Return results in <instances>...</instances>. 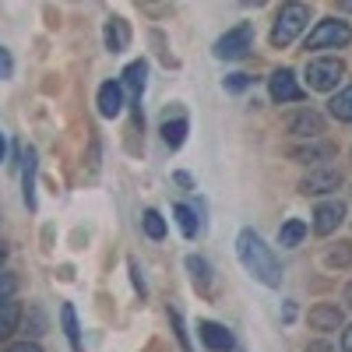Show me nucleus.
Segmentation results:
<instances>
[{
	"label": "nucleus",
	"instance_id": "1",
	"mask_svg": "<svg viewBox=\"0 0 352 352\" xmlns=\"http://www.w3.org/2000/svg\"><path fill=\"white\" fill-rule=\"evenodd\" d=\"M236 257L243 264V272L254 275L261 285H268V289H278L282 285V264H278L275 250L261 240V232L240 229V236H236Z\"/></svg>",
	"mask_w": 352,
	"mask_h": 352
},
{
	"label": "nucleus",
	"instance_id": "2",
	"mask_svg": "<svg viewBox=\"0 0 352 352\" xmlns=\"http://www.w3.org/2000/svg\"><path fill=\"white\" fill-rule=\"evenodd\" d=\"M349 43H352V25L345 18H320L303 39L307 50H342Z\"/></svg>",
	"mask_w": 352,
	"mask_h": 352
},
{
	"label": "nucleus",
	"instance_id": "3",
	"mask_svg": "<svg viewBox=\"0 0 352 352\" xmlns=\"http://www.w3.org/2000/svg\"><path fill=\"white\" fill-rule=\"evenodd\" d=\"M310 21V8L307 4H285L275 18V28H272V46L275 50H285L289 43H296L300 32Z\"/></svg>",
	"mask_w": 352,
	"mask_h": 352
},
{
	"label": "nucleus",
	"instance_id": "4",
	"mask_svg": "<svg viewBox=\"0 0 352 352\" xmlns=\"http://www.w3.org/2000/svg\"><path fill=\"white\" fill-rule=\"evenodd\" d=\"M254 46V25L250 21H240L232 25L226 36L215 39V56L219 60H240V56H247Z\"/></svg>",
	"mask_w": 352,
	"mask_h": 352
},
{
	"label": "nucleus",
	"instance_id": "5",
	"mask_svg": "<svg viewBox=\"0 0 352 352\" xmlns=\"http://www.w3.org/2000/svg\"><path fill=\"white\" fill-rule=\"evenodd\" d=\"M342 78H345V64L335 60V56H317V60L307 64V81L314 92H331Z\"/></svg>",
	"mask_w": 352,
	"mask_h": 352
},
{
	"label": "nucleus",
	"instance_id": "6",
	"mask_svg": "<svg viewBox=\"0 0 352 352\" xmlns=\"http://www.w3.org/2000/svg\"><path fill=\"white\" fill-rule=\"evenodd\" d=\"M268 96L275 99V102H303V88H300V81H296V74H292L289 67H282V71H275L272 78H268Z\"/></svg>",
	"mask_w": 352,
	"mask_h": 352
},
{
	"label": "nucleus",
	"instance_id": "7",
	"mask_svg": "<svg viewBox=\"0 0 352 352\" xmlns=\"http://www.w3.org/2000/svg\"><path fill=\"white\" fill-rule=\"evenodd\" d=\"M342 187V173L338 169H310L303 180H300V194H307V197H320V194H331V190H338Z\"/></svg>",
	"mask_w": 352,
	"mask_h": 352
},
{
	"label": "nucleus",
	"instance_id": "8",
	"mask_svg": "<svg viewBox=\"0 0 352 352\" xmlns=\"http://www.w3.org/2000/svg\"><path fill=\"white\" fill-rule=\"evenodd\" d=\"M197 338L204 342L208 352H232V349H236L232 331L226 324H219V320H201V324H197Z\"/></svg>",
	"mask_w": 352,
	"mask_h": 352
},
{
	"label": "nucleus",
	"instance_id": "9",
	"mask_svg": "<svg viewBox=\"0 0 352 352\" xmlns=\"http://www.w3.org/2000/svg\"><path fill=\"white\" fill-rule=\"evenodd\" d=\"M342 222H345V204L342 201H324L314 208V232L317 236H331Z\"/></svg>",
	"mask_w": 352,
	"mask_h": 352
},
{
	"label": "nucleus",
	"instance_id": "10",
	"mask_svg": "<svg viewBox=\"0 0 352 352\" xmlns=\"http://www.w3.org/2000/svg\"><path fill=\"white\" fill-rule=\"evenodd\" d=\"M285 155L292 162H303V166H310V162H331L335 159V144L317 138V141H307V144H292Z\"/></svg>",
	"mask_w": 352,
	"mask_h": 352
},
{
	"label": "nucleus",
	"instance_id": "11",
	"mask_svg": "<svg viewBox=\"0 0 352 352\" xmlns=\"http://www.w3.org/2000/svg\"><path fill=\"white\" fill-rule=\"evenodd\" d=\"M289 134L296 138H307V141H317L320 134H324V116H320L317 109H300L296 116H289Z\"/></svg>",
	"mask_w": 352,
	"mask_h": 352
},
{
	"label": "nucleus",
	"instance_id": "12",
	"mask_svg": "<svg viewBox=\"0 0 352 352\" xmlns=\"http://www.w3.org/2000/svg\"><path fill=\"white\" fill-rule=\"evenodd\" d=\"M307 320H310L314 331H342V324H345L338 303H317V307H310Z\"/></svg>",
	"mask_w": 352,
	"mask_h": 352
},
{
	"label": "nucleus",
	"instance_id": "13",
	"mask_svg": "<svg viewBox=\"0 0 352 352\" xmlns=\"http://www.w3.org/2000/svg\"><path fill=\"white\" fill-rule=\"evenodd\" d=\"M96 106H99V113L106 116V120L120 116V113H124V85H120V81H106V85H99Z\"/></svg>",
	"mask_w": 352,
	"mask_h": 352
},
{
	"label": "nucleus",
	"instance_id": "14",
	"mask_svg": "<svg viewBox=\"0 0 352 352\" xmlns=\"http://www.w3.org/2000/svg\"><path fill=\"white\" fill-rule=\"evenodd\" d=\"M21 190H25V204L36 208V148H25L21 155Z\"/></svg>",
	"mask_w": 352,
	"mask_h": 352
},
{
	"label": "nucleus",
	"instance_id": "15",
	"mask_svg": "<svg viewBox=\"0 0 352 352\" xmlns=\"http://www.w3.org/2000/svg\"><path fill=\"white\" fill-rule=\"evenodd\" d=\"M127 43H131L127 21H124V18H109V21H106V50H109V53H124Z\"/></svg>",
	"mask_w": 352,
	"mask_h": 352
},
{
	"label": "nucleus",
	"instance_id": "16",
	"mask_svg": "<svg viewBox=\"0 0 352 352\" xmlns=\"http://www.w3.org/2000/svg\"><path fill=\"white\" fill-rule=\"evenodd\" d=\"M187 131H190V124H187V116L180 113V116H166L162 120V141H166V148H180V144L187 141Z\"/></svg>",
	"mask_w": 352,
	"mask_h": 352
},
{
	"label": "nucleus",
	"instance_id": "17",
	"mask_svg": "<svg viewBox=\"0 0 352 352\" xmlns=\"http://www.w3.org/2000/svg\"><path fill=\"white\" fill-rule=\"evenodd\" d=\"M307 232H310V226H307L303 219H289V222H282V229H278V247H285V250L300 247V243L307 240Z\"/></svg>",
	"mask_w": 352,
	"mask_h": 352
},
{
	"label": "nucleus",
	"instance_id": "18",
	"mask_svg": "<svg viewBox=\"0 0 352 352\" xmlns=\"http://www.w3.org/2000/svg\"><path fill=\"white\" fill-rule=\"evenodd\" d=\"M144 85H148V64H144V60L127 64V67H124V88H127V92H131L134 99H141Z\"/></svg>",
	"mask_w": 352,
	"mask_h": 352
},
{
	"label": "nucleus",
	"instance_id": "19",
	"mask_svg": "<svg viewBox=\"0 0 352 352\" xmlns=\"http://www.w3.org/2000/svg\"><path fill=\"white\" fill-rule=\"evenodd\" d=\"M187 272H190V278H194L197 289H208V285H212V264L204 261V257L187 254Z\"/></svg>",
	"mask_w": 352,
	"mask_h": 352
},
{
	"label": "nucleus",
	"instance_id": "20",
	"mask_svg": "<svg viewBox=\"0 0 352 352\" xmlns=\"http://www.w3.org/2000/svg\"><path fill=\"white\" fill-rule=\"evenodd\" d=\"M60 324H64V335H67L71 349H74V352H81V328H78V314H74V307H71V303H64V307H60Z\"/></svg>",
	"mask_w": 352,
	"mask_h": 352
},
{
	"label": "nucleus",
	"instance_id": "21",
	"mask_svg": "<svg viewBox=\"0 0 352 352\" xmlns=\"http://www.w3.org/2000/svg\"><path fill=\"white\" fill-rule=\"evenodd\" d=\"M21 320V307L14 300H0V338H8Z\"/></svg>",
	"mask_w": 352,
	"mask_h": 352
},
{
	"label": "nucleus",
	"instance_id": "22",
	"mask_svg": "<svg viewBox=\"0 0 352 352\" xmlns=\"http://www.w3.org/2000/svg\"><path fill=\"white\" fill-rule=\"evenodd\" d=\"M328 109H331V116L335 120H342V124H352V85L349 88H342V92L328 102Z\"/></svg>",
	"mask_w": 352,
	"mask_h": 352
},
{
	"label": "nucleus",
	"instance_id": "23",
	"mask_svg": "<svg viewBox=\"0 0 352 352\" xmlns=\"http://www.w3.org/2000/svg\"><path fill=\"white\" fill-rule=\"evenodd\" d=\"M173 215H176V222H180V232H184V236H187V240H194L201 226H197V215H194L190 204H176Z\"/></svg>",
	"mask_w": 352,
	"mask_h": 352
},
{
	"label": "nucleus",
	"instance_id": "24",
	"mask_svg": "<svg viewBox=\"0 0 352 352\" xmlns=\"http://www.w3.org/2000/svg\"><path fill=\"white\" fill-rule=\"evenodd\" d=\"M141 226H144V236H148V240H162V236H166V219H162L155 208H144Z\"/></svg>",
	"mask_w": 352,
	"mask_h": 352
},
{
	"label": "nucleus",
	"instance_id": "25",
	"mask_svg": "<svg viewBox=\"0 0 352 352\" xmlns=\"http://www.w3.org/2000/svg\"><path fill=\"white\" fill-rule=\"evenodd\" d=\"M324 264H328V268H349V264H352V243H338L335 250H328Z\"/></svg>",
	"mask_w": 352,
	"mask_h": 352
},
{
	"label": "nucleus",
	"instance_id": "26",
	"mask_svg": "<svg viewBox=\"0 0 352 352\" xmlns=\"http://www.w3.org/2000/svg\"><path fill=\"white\" fill-rule=\"evenodd\" d=\"M169 320H173V328H176V338H180L184 352H194V349H190V338H187V328H184V317H180V310H169Z\"/></svg>",
	"mask_w": 352,
	"mask_h": 352
},
{
	"label": "nucleus",
	"instance_id": "27",
	"mask_svg": "<svg viewBox=\"0 0 352 352\" xmlns=\"http://www.w3.org/2000/svg\"><path fill=\"white\" fill-rule=\"evenodd\" d=\"M18 292V278L11 272H0V300H14Z\"/></svg>",
	"mask_w": 352,
	"mask_h": 352
},
{
	"label": "nucleus",
	"instance_id": "28",
	"mask_svg": "<svg viewBox=\"0 0 352 352\" xmlns=\"http://www.w3.org/2000/svg\"><path fill=\"white\" fill-rule=\"evenodd\" d=\"M222 85H226V92H247V88H250V78L236 71V74H229Z\"/></svg>",
	"mask_w": 352,
	"mask_h": 352
},
{
	"label": "nucleus",
	"instance_id": "29",
	"mask_svg": "<svg viewBox=\"0 0 352 352\" xmlns=\"http://www.w3.org/2000/svg\"><path fill=\"white\" fill-rule=\"evenodd\" d=\"M11 71H14V60H11V53L0 46V78H11Z\"/></svg>",
	"mask_w": 352,
	"mask_h": 352
},
{
	"label": "nucleus",
	"instance_id": "30",
	"mask_svg": "<svg viewBox=\"0 0 352 352\" xmlns=\"http://www.w3.org/2000/svg\"><path fill=\"white\" fill-rule=\"evenodd\" d=\"M131 275H134V289H138L141 296H144V292H148V289H144V278H141V268H138V261H131Z\"/></svg>",
	"mask_w": 352,
	"mask_h": 352
},
{
	"label": "nucleus",
	"instance_id": "31",
	"mask_svg": "<svg viewBox=\"0 0 352 352\" xmlns=\"http://www.w3.org/2000/svg\"><path fill=\"white\" fill-rule=\"evenodd\" d=\"M8 352H43V349H39L36 342H14V345H11Z\"/></svg>",
	"mask_w": 352,
	"mask_h": 352
},
{
	"label": "nucleus",
	"instance_id": "32",
	"mask_svg": "<svg viewBox=\"0 0 352 352\" xmlns=\"http://www.w3.org/2000/svg\"><path fill=\"white\" fill-rule=\"evenodd\" d=\"M303 352H335V345L331 342H310Z\"/></svg>",
	"mask_w": 352,
	"mask_h": 352
},
{
	"label": "nucleus",
	"instance_id": "33",
	"mask_svg": "<svg viewBox=\"0 0 352 352\" xmlns=\"http://www.w3.org/2000/svg\"><path fill=\"white\" fill-rule=\"evenodd\" d=\"M342 352H352V324L342 331Z\"/></svg>",
	"mask_w": 352,
	"mask_h": 352
},
{
	"label": "nucleus",
	"instance_id": "34",
	"mask_svg": "<svg viewBox=\"0 0 352 352\" xmlns=\"http://www.w3.org/2000/svg\"><path fill=\"white\" fill-rule=\"evenodd\" d=\"M176 184H184V187H194V180H190L187 173H176Z\"/></svg>",
	"mask_w": 352,
	"mask_h": 352
},
{
	"label": "nucleus",
	"instance_id": "35",
	"mask_svg": "<svg viewBox=\"0 0 352 352\" xmlns=\"http://www.w3.org/2000/svg\"><path fill=\"white\" fill-rule=\"evenodd\" d=\"M342 300H345V307H352V282L345 285V292H342Z\"/></svg>",
	"mask_w": 352,
	"mask_h": 352
},
{
	"label": "nucleus",
	"instance_id": "36",
	"mask_svg": "<svg viewBox=\"0 0 352 352\" xmlns=\"http://www.w3.org/2000/svg\"><path fill=\"white\" fill-rule=\"evenodd\" d=\"M4 155H8V141H4V134H0V162H4Z\"/></svg>",
	"mask_w": 352,
	"mask_h": 352
},
{
	"label": "nucleus",
	"instance_id": "37",
	"mask_svg": "<svg viewBox=\"0 0 352 352\" xmlns=\"http://www.w3.org/2000/svg\"><path fill=\"white\" fill-rule=\"evenodd\" d=\"M8 257V250H4V243H0V261H4Z\"/></svg>",
	"mask_w": 352,
	"mask_h": 352
}]
</instances>
